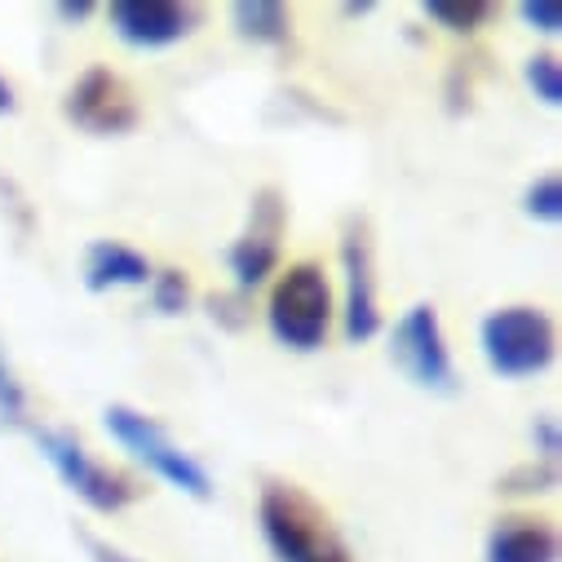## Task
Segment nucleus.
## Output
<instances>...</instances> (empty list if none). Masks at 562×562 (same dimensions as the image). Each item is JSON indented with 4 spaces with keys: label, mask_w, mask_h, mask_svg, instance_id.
<instances>
[{
    "label": "nucleus",
    "mask_w": 562,
    "mask_h": 562,
    "mask_svg": "<svg viewBox=\"0 0 562 562\" xmlns=\"http://www.w3.org/2000/svg\"><path fill=\"white\" fill-rule=\"evenodd\" d=\"M257 518L274 562H350L333 518L293 483H266Z\"/></svg>",
    "instance_id": "f257e3e1"
},
{
    "label": "nucleus",
    "mask_w": 562,
    "mask_h": 562,
    "mask_svg": "<svg viewBox=\"0 0 562 562\" xmlns=\"http://www.w3.org/2000/svg\"><path fill=\"white\" fill-rule=\"evenodd\" d=\"M266 324L279 346H289L297 355L319 350L333 328V289H328L324 266L297 261L279 274L266 302Z\"/></svg>",
    "instance_id": "f03ea898"
},
{
    "label": "nucleus",
    "mask_w": 562,
    "mask_h": 562,
    "mask_svg": "<svg viewBox=\"0 0 562 562\" xmlns=\"http://www.w3.org/2000/svg\"><path fill=\"white\" fill-rule=\"evenodd\" d=\"M479 350L501 381H527L553 363L558 333L540 306H505L479 324Z\"/></svg>",
    "instance_id": "7ed1b4c3"
},
{
    "label": "nucleus",
    "mask_w": 562,
    "mask_h": 562,
    "mask_svg": "<svg viewBox=\"0 0 562 562\" xmlns=\"http://www.w3.org/2000/svg\"><path fill=\"white\" fill-rule=\"evenodd\" d=\"M102 426H106V435H111L124 452H133L151 474H160L169 487H178V492H187V496H195V501H209V496H213L209 470H204L191 452H182L147 412L124 407V403H111V407L102 412Z\"/></svg>",
    "instance_id": "20e7f679"
},
{
    "label": "nucleus",
    "mask_w": 562,
    "mask_h": 562,
    "mask_svg": "<svg viewBox=\"0 0 562 562\" xmlns=\"http://www.w3.org/2000/svg\"><path fill=\"white\" fill-rule=\"evenodd\" d=\"M390 359L416 390L457 394V368H452V355H448L439 311L430 302H416L412 311H403V319L390 333Z\"/></svg>",
    "instance_id": "39448f33"
},
{
    "label": "nucleus",
    "mask_w": 562,
    "mask_h": 562,
    "mask_svg": "<svg viewBox=\"0 0 562 562\" xmlns=\"http://www.w3.org/2000/svg\"><path fill=\"white\" fill-rule=\"evenodd\" d=\"M32 439H36V448H41V457L54 465V474L63 479V487H67L71 496H80L89 509H98V514H120V509H128V505L137 501V483L124 479V474H115L111 465H98V461L85 452L80 439L63 435V430H32Z\"/></svg>",
    "instance_id": "423d86ee"
},
{
    "label": "nucleus",
    "mask_w": 562,
    "mask_h": 562,
    "mask_svg": "<svg viewBox=\"0 0 562 562\" xmlns=\"http://www.w3.org/2000/svg\"><path fill=\"white\" fill-rule=\"evenodd\" d=\"M279 235H284V195L266 187V191L252 195L248 226H244V235L226 252L239 293L261 289L266 279L274 274V266H279Z\"/></svg>",
    "instance_id": "0eeeda50"
},
{
    "label": "nucleus",
    "mask_w": 562,
    "mask_h": 562,
    "mask_svg": "<svg viewBox=\"0 0 562 562\" xmlns=\"http://www.w3.org/2000/svg\"><path fill=\"white\" fill-rule=\"evenodd\" d=\"M63 115H67L76 128L93 133V137H120V133H128V128L137 124V102H133V93L124 89V80H120L115 71L89 67V71L67 89Z\"/></svg>",
    "instance_id": "6e6552de"
},
{
    "label": "nucleus",
    "mask_w": 562,
    "mask_h": 562,
    "mask_svg": "<svg viewBox=\"0 0 562 562\" xmlns=\"http://www.w3.org/2000/svg\"><path fill=\"white\" fill-rule=\"evenodd\" d=\"M111 32L128 49H169L200 27V5H182V0H115L106 10Z\"/></svg>",
    "instance_id": "1a4fd4ad"
},
{
    "label": "nucleus",
    "mask_w": 562,
    "mask_h": 562,
    "mask_svg": "<svg viewBox=\"0 0 562 562\" xmlns=\"http://www.w3.org/2000/svg\"><path fill=\"white\" fill-rule=\"evenodd\" d=\"M341 270H346V306H341V333L350 346L376 337L381 311H376V279H372V239L368 222L355 217L341 239Z\"/></svg>",
    "instance_id": "9d476101"
},
{
    "label": "nucleus",
    "mask_w": 562,
    "mask_h": 562,
    "mask_svg": "<svg viewBox=\"0 0 562 562\" xmlns=\"http://www.w3.org/2000/svg\"><path fill=\"white\" fill-rule=\"evenodd\" d=\"M483 562H558V531L544 518H501L487 531Z\"/></svg>",
    "instance_id": "9b49d317"
},
{
    "label": "nucleus",
    "mask_w": 562,
    "mask_h": 562,
    "mask_svg": "<svg viewBox=\"0 0 562 562\" xmlns=\"http://www.w3.org/2000/svg\"><path fill=\"white\" fill-rule=\"evenodd\" d=\"M151 284V261L120 244V239H93L85 252V289L89 293H111V289H143Z\"/></svg>",
    "instance_id": "f8f14e48"
},
{
    "label": "nucleus",
    "mask_w": 562,
    "mask_h": 562,
    "mask_svg": "<svg viewBox=\"0 0 562 562\" xmlns=\"http://www.w3.org/2000/svg\"><path fill=\"white\" fill-rule=\"evenodd\" d=\"M231 23L239 41L252 45H284L293 32V14L279 0H239V5H231Z\"/></svg>",
    "instance_id": "ddd939ff"
},
{
    "label": "nucleus",
    "mask_w": 562,
    "mask_h": 562,
    "mask_svg": "<svg viewBox=\"0 0 562 562\" xmlns=\"http://www.w3.org/2000/svg\"><path fill=\"white\" fill-rule=\"evenodd\" d=\"M420 14L452 36H470L492 19V5H483V0H426Z\"/></svg>",
    "instance_id": "4468645a"
},
{
    "label": "nucleus",
    "mask_w": 562,
    "mask_h": 562,
    "mask_svg": "<svg viewBox=\"0 0 562 562\" xmlns=\"http://www.w3.org/2000/svg\"><path fill=\"white\" fill-rule=\"evenodd\" d=\"M151 306H156L160 315H169V319L191 306V284H187L182 270H160V274H151Z\"/></svg>",
    "instance_id": "2eb2a0df"
},
{
    "label": "nucleus",
    "mask_w": 562,
    "mask_h": 562,
    "mask_svg": "<svg viewBox=\"0 0 562 562\" xmlns=\"http://www.w3.org/2000/svg\"><path fill=\"white\" fill-rule=\"evenodd\" d=\"M522 76H527V89H531L544 106H558V102H562V71H558V58H553V54L527 58Z\"/></svg>",
    "instance_id": "dca6fc26"
},
{
    "label": "nucleus",
    "mask_w": 562,
    "mask_h": 562,
    "mask_svg": "<svg viewBox=\"0 0 562 562\" xmlns=\"http://www.w3.org/2000/svg\"><path fill=\"white\" fill-rule=\"evenodd\" d=\"M522 213L536 217V222H558L562 217V182H558V173H544V178H536L527 187Z\"/></svg>",
    "instance_id": "f3484780"
},
{
    "label": "nucleus",
    "mask_w": 562,
    "mask_h": 562,
    "mask_svg": "<svg viewBox=\"0 0 562 562\" xmlns=\"http://www.w3.org/2000/svg\"><path fill=\"white\" fill-rule=\"evenodd\" d=\"M19 426H27V394L14 368L5 363V355H0V430H19Z\"/></svg>",
    "instance_id": "a211bd4d"
},
{
    "label": "nucleus",
    "mask_w": 562,
    "mask_h": 562,
    "mask_svg": "<svg viewBox=\"0 0 562 562\" xmlns=\"http://www.w3.org/2000/svg\"><path fill=\"white\" fill-rule=\"evenodd\" d=\"M518 19H522L531 32H544V36H558V32H562V5H558V0H522Z\"/></svg>",
    "instance_id": "6ab92c4d"
},
{
    "label": "nucleus",
    "mask_w": 562,
    "mask_h": 562,
    "mask_svg": "<svg viewBox=\"0 0 562 562\" xmlns=\"http://www.w3.org/2000/svg\"><path fill=\"white\" fill-rule=\"evenodd\" d=\"M553 487H558V465H527L501 483V492H553Z\"/></svg>",
    "instance_id": "aec40b11"
},
{
    "label": "nucleus",
    "mask_w": 562,
    "mask_h": 562,
    "mask_svg": "<svg viewBox=\"0 0 562 562\" xmlns=\"http://www.w3.org/2000/svg\"><path fill=\"white\" fill-rule=\"evenodd\" d=\"M531 443H536V452H540V461L544 465H558V420L553 416H536V426H531Z\"/></svg>",
    "instance_id": "412c9836"
},
{
    "label": "nucleus",
    "mask_w": 562,
    "mask_h": 562,
    "mask_svg": "<svg viewBox=\"0 0 562 562\" xmlns=\"http://www.w3.org/2000/svg\"><path fill=\"white\" fill-rule=\"evenodd\" d=\"M80 540H85V549H89V562H133L128 553H120L115 544H106V540H98V536H89V531H85Z\"/></svg>",
    "instance_id": "4be33fe9"
},
{
    "label": "nucleus",
    "mask_w": 562,
    "mask_h": 562,
    "mask_svg": "<svg viewBox=\"0 0 562 562\" xmlns=\"http://www.w3.org/2000/svg\"><path fill=\"white\" fill-rule=\"evenodd\" d=\"M89 14H93V0H63V5H58L63 23H85Z\"/></svg>",
    "instance_id": "5701e85b"
},
{
    "label": "nucleus",
    "mask_w": 562,
    "mask_h": 562,
    "mask_svg": "<svg viewBox=\"0 0 562 562\" xmlns=\"http://www.w3.org/2000/svg\"><path fill=\"white\" fill-rule=\"evenodd\" d=\"M19 111V98H14V89H10V80L0 76V115H14Z\"/></svg>",
    "instance_id": "b1692460"
}]
</instances>
